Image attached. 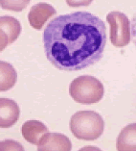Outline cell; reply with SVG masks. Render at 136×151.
Segmentation results:
<instances>
[{"label": "cell", "mask_w": 136, "mask_h": 151, "mask_svg": "<svg viewBox=\"0 0 136 151\" xmlns=\"http://www.w3.org/2000/svg\"><path fill=\"white\" fill-rule=\"evenodd\" d=\"M0 151H25V149L14 139H4L0 142Z\"/></svg>", "instance_id": "4fadbf2b"}, {"label": "cell", "mask_w": 136, "mask_h": 151, "mask_svg": "<svg viewBox=\"0 0 136 151\" xmlns=\"http://www.w3.org/2000/svg\"><path fill=\"white\" fill-rule=\"evenodd\" d=\"M8 45H9L8 37H7L6 33L4 31L0 29V52L4 50Z\"/></svg>", "instance_id": "9a60e30c"}, {"label": "cell", "mask_w": 136, "mask_h": 151, "mask_svg": "<svg viewBox=\"0 0 136 151\" xmlns=\"http://www.w3.org/2000/svg\"><path fill=\"white\" fill-rule=\"evenodd\" d=\"M93 0H66V3L69 7L76 8V7H85L89 6Z\"/></svg>", "instance_id": "5bb4252c"}, {"label": "cell", "mask_w": 136, "mask_h": 151, "mask_svg": "<svg viewBox=\"0 0 136 151\" xmlns=\"http://www.w3.org/2000/svg\"><path fill=\"white\" fill-rule=\"evenodd\" d=\"M48 132V128L38 120H28L22 125L21 128L23 138L28 142L35 145H38L41 138Z\"/></svg>", "instance_id": "ba28073f"}, {"label": "cell", "mask_w": 136, "mask_h": 151, "mask_svg": "<svg viewBox=\"0 0 136 151\" xmlns=\"http://www.w3.org/2000/svg\"><path fill=\"white\" fill-rule=\"evenodd\" d=\"M19 107L12 99L0 98V128H9L19 119Z\"/></svg>", "instance_id": "52a82bcc"}, {"label": "cell", "mask_w": 136, "mask_h": 151, "mask_svg": "<svg viewBox=\"0 0 136 151\" xmlns=\"http://www.w3.org/2000/svg\"><path fill=\"white\" fill-rule=\"evenodd\" d=\"M131 39L133 45L136 46V14L133 17L131 21Z\"/></svg>", "instance_id": "2e32d148"}, {"label": "cell", "mask_w": 136, "mask_h": 151, "mask_svg": "<svg viewBox=\"0 0 136 151\" xmlns=\"http://www.w3.org/2000/svg\"><path fill=\"white\" fill-rule=\"evenodd\" d=\"M118 151H136V123H130L123 128L116 141Z\"/></svg>", "instance_id": "9c48e42d"}, {"label": "cell", "mask_w": 136, "mask_h": 151, "mask_svg": "<svg viewBox=\"0 0 136 151\" xmlns=\"http://www.w3.org/2000/svg\"><path fill=\"white\" fill-rule=\"evenodd\" d=\"M72 143L68 137L60 133H46L39 141L38 151H71Z\"/></svg>", "instance_id": "5b68a950"}, {"label": "cell", "mask_w": 136, "mask_h": 151, "mask_svg": "<svg viewBox=\"0 0 136 151\" xmlns=\"http://www.w3.org/2000/svg\"><path fill=\"white\" fill-rule=\"evenodd\" d=\"M69 93L80 104H94L104 97V85L90 75H83L74 79L69 87Z\"/></svg>", "instance_id": "3957f363"}, {"label": "cell", "mask_w": 136, "mask_h": 151, "mask_svg": "<svg viewBox=\"0 0 136 151\" xmlns=\"http://www.w3.org/2000/svg\"><path fill=\"white\" fill-rule=\"evenodd\" d=\"M17 74L11 64L0 61V91L11 90L16 83Z\"/></svg>", "instance_id": "30bf717a"}, {"label": "cell", "mask_w": 136, "mask_h": 151, "mask_svg": "<svg viewBox=\"0 0 136 151\" xmlns=\"http://www.w3.org/2000/svg\"><path fill=\"white\" fill-rule=\"evenodd\" d=\"M70 130L75 138L95 141L104 133L105 122L101 115L94 111H80L71 116Z\"/></svg>", "instance_id": "7a4b0ae2"}, {"label": "cell", "mask_w": 136, "mask_h": 151, "mask_svg": "<svg viewBox=\"0 0 136 151\" xmlns=\"http://www.w3.org/2000/svg\"><path fill=\"white\" fill-rule=\"evenodd\" d=\"M31 0H0V6L3 10L21 12L29 5Z\"/></svg>", "instance_id": "7c38bea8"}, {"label": "cell", "mask_w": 136, "mask_h": 151, "mask_svg": "<svg viewBox=\"0 0 136 151\" xmlns=\"http://www.w3.org/2000/svg\"><path fill=\"white\" fill-rule=\"evenodd\" d=\"M46 57L60 70L86 68L102 59L106 28L101 18L87 12L55 17L42 35Z\"/></svg>", "instance_id": "6da1fadb"}, {"label": "cell", "mask_w": 136, "mask_h": 151, "mask_svg": "<svg viewBox=\"0 0 136 151\" xmlns=\"http://www.w3.org/2000/svg\"><path fill=\"white\" fill-rule=\"evenodd\" d=\"M79 151H102V150L96 146H84L83 148H80Z\"/></svg>", "instance_id": "e0dca14e"}, {"label": "cell", "mask_w": 136, "mask_h": 151, "mask_svg": "<svg viewBox=\"0 0 136 151\" xmlns=\"http://www.w3.org/2000/svg\"><path fill=\"white\" fill-rule=\"evenodd\" d=\"M106 21L110 25V40L116 47L127 45L131 39L130 21L125 14L110 12L106 16Z\"/></svg>", "instance_id": "277c9868"}, {"label": "cell", "mask_w": 136, "mask_h": 151, "mask_svg": "<svg viewBox=\"0 0 136 151\" xmlns=\"http://www.w3.org/2000/svg\"><path fill=\"white\" fill-rule=\"evenodd\" d=\"M56 10L53 6L47 3H38L31 8L28 14L29 23L36 30H40L50 17L56 14Z\"/></svg>", "instance_id": "8992f818"}, {"label": "cell", "mask_w": 136, "mask_h": 151, "mask_svg": "<svg viewBox=\"0 0 136 151\" xmlns=\"http://www.w3.org/2000/svg\"><path fill=\"white\" fill-rule=\"evenodd\" d=\"M0 29L3 30L9 40V45L16 42L21 33V24L13 17H0Z\"/></svg>", "instance_id": "8fae6325"}]
</instances>
